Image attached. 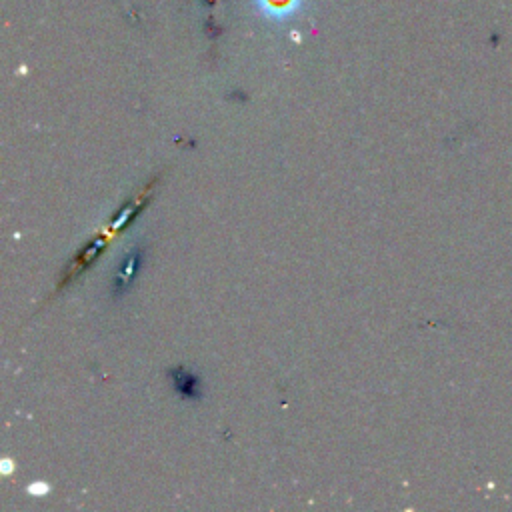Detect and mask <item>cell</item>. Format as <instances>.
I'll use <instances>...</instances> for the list:
<instances>
[{"mask_svg": "<svg viewBox=\"0 0 512 512\" xmlns=\"http://www.w3.org/2000/svg\"><path fill=\"white\" fill-rule=\"evenodd\" d=\"M170 378H172V386L176 388V392L188 400H196L200 398V382L198 378L184 370V368H172L170 372Z\"/></svg>", "mask_w": 512, "mask_h": 512, "instance_id": "1", "label": "cell"}, {"mask_svg": "<svg viewBox=\"0 0 512 512\" xmlns=\"http://www.w3.org/2000/svg\"><path fill=\"white\" fill-rule=\"evenodd\" d=\"M298 4H300V0H258L260 10L268 18H274V20L290 16L298 8Z\"/></svg>", "mask_w": 512, "mask_h": 512, "instance_id": "2", "label": "cell"}, {"mask_svg": "<svg viewBox=\"0 0 512 512\" xmlns=\"http://www.w3.org/2000/svg\"><path fill=\"white\" fill-rule=\"evenodd\" d=\"M140 252L138 250H134V252H130L126 258H124V262H122V268L118 270V274H116V286H120L122 290H126V286H128V282H130V278L136 274V270H138V262H140Z\"/></svg>", "mask_w": 512, "mask_h": 512, "instance_id": "3", "label": "cell"}]
</instances>
